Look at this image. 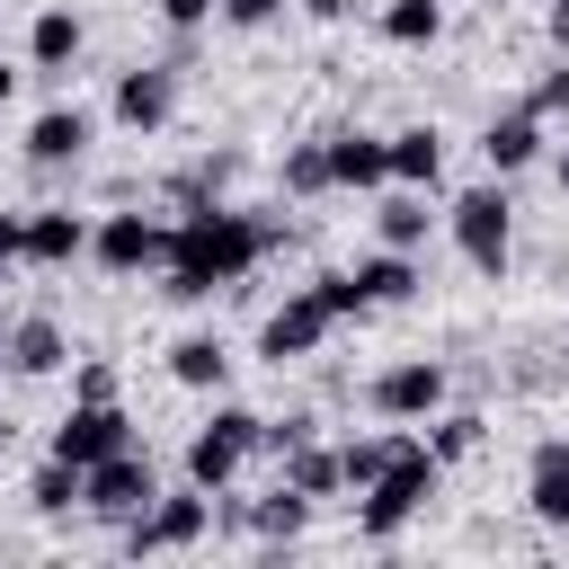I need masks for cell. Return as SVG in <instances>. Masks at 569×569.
<instances>
[{
    "instance_id": "37",
    "label": "cell",
    "mask_w": 569,
    "mask_h": 569,
    "mask_svg": "<svg viewBox=\"0 0 569 569\" xmlns=\"http://www.w3.org/2000/svg\"><path fill=\"white\" fill-rule=\"evenodd\" d=\"M542 27H551V36L569 44V0H551V9H542Z\"/></svg>"
},
{
    "instance_id": "34",
    "label": "cell",
    "mask_w": 569,
    "mask_h": 569,
    "mask_svg": "<svg viewBox=\"0 0 569 569\" xmlns=\"http://www.w3.org/2000/svg\"><path fill=\"white\" fill-rule=\"evenodd\" d=\"M276 9H284V0H222V9H213V18H222V27H267V18H276Z\"/></svg>"
},
{
    "instance_id": "23",
    "label": "cell",
    "mask_w": 569,
    "mask_h": 569,
    "mask_svg": "<svg viewBox=\"0 0 569 569\" xmlns=\"http://www.w3.org/2000/svg\"><path fill=\"white\" fill-rule=\"evenodd\" d=\"M400 445H409L400 427H391V436H347V445H338V480H347V489H373V480H382V462H391Z\"/></svg>"
},
{
    "instance_id": "25",
    "label": "cell",
    "mask_w": 569,
    "mask_h": 569,
    "mask_svg": "<svg viewBox=\"0 0 569 569\" xmlns=\"http://www.w3.org/2000/svg\"><path fill=\"white\" fill-rule=\"evenodd\" d=\"M445 36V0H391L382 9V44H436Z\"/></svg>"
},
{
    "instance_id": "9",
    "label": "cell",
    "mask_w": 569,
    "mask_h": 569,
    "mask_svg": "<svg viewBox=\"0 0 569 569\" xmlns=\"http://www.w3.org/2000/svg\"><path fill=\"white\" fill-rule=\"evenodd\" d=\"M124 445H133V418L116 400H71V418L53 427V462H71V471H89V462H107Z\"/></svg>"
},
{
    "instance_id": "13",
    "label": "cell",
    "mask_w": 569,
    "mask_h": 569,
    "mask_svg": "<svg viewBox=\"0 0 569 569\" xmlns=\"http://www.w3.org/2000/svg\"><path fill=\"white\" fill-rule=\"evenodd\" d=\"M0 365H9V373H27V382L62 373V365H71V338H62V320H53V311H27V320L0 338Z\"/></svg>"
},
{
    "instance_id": "2",
    "label": "cell",
    "mask_w": 569,
    "mask_h": 569,
    "mask_svg": "<svg viewBox=\"0 0 569 569\" xmlns=\"http://www.w3.org/2000/svg\"><path fill=\"white\" fill-rule=\"evenodd\" d=\"M436 480H445V462L409 436V445L382 462V480H373V489H356V533H365V542H391L400 525H418V516H427Z\"/></svg>"
},
{
    "instance_id": "33",
    "label": "cell",
    "mask_w": 569,
    "mask_h": 569,
    "mask_svg": "<svg viewBox=\"0 0 569 569\" xmlns=\"http://www.w3.org/2000/svg\"><path fill=\"white\" fill-rule=\"evenodd\" d=\"M151 9H160V18L178 27V36H196V27H204V18L222 9V0H151Z\"/></svg>"
},
{
    "instance_id": "32",
    "label": "cell",
    "mask_w": 569,
    "mask_h": 569,
    "mask_svg": "<svg viewBox=\"0 0 569 569\" xmlns=\"http://www.w3.org/2000/svg\"><path fill=\"white\" fill-rule=\"evenodd\" d=\"M71 400H116V365H98V356H89V365L71 373Z\"/></svg>"
},
{
    "instance_id": "27",
    "label": "cell",
    "mask_w": 569,
    "mask_h": 569,
    "mask_svg": "<svg viewBox=\"0 0 569 569\" xmlns=\"http://www.w3.org/2000/svg\"><path fill=\"white\" fill-rule=\"evenodd\" d=\"M27 507H36V516H62V507H80V471L44 453V471L27 480Z\"/></svg>"
},
{
    "instance_id": "28",
    "label": "cell",
    "mask_w": 569,
    "mask_h": 569,
    "mask_svg": "<svg viewBox=\"0 0 569 569\" xmlns=\"http://www.w3.org/2000/svg\"><path fill=\"white\" fill-rule=\"evenodd\" d=\"M284 196H329V142H293L284 151Z\"/></svg>"
},
{
    "instance_id": "29",
    "label": "cell",
    "mask_w": 569,
    "mask_h": 569,
    "mask_svg": "<svg viewBox=\"0 0 569 569\" xmlns=\"http://www.w3.org/2000/svg\"><path fill=\"white\" fill-rule=\"evenodd\" d=\"M302 525H311V498L293 480H276V498L258 507V533H302Z\"/></svg>"
},
{
    "instance_id": "19",
    "label": "cell",
    "mask_w": 569,
    "mask_h": 569,
    "mask_svg": "<svg viewBox=\"0 0 569 569\" xmlns=\"http://www.w3.org/2000/svg\"><path fill=\"white\" fill-rule=\"evenodd\" d=\"M80 44H89V27H80V9H36V27H27V62L36 71H71L80 62Z\"/></svg>"
},
{
    "instance_id": "20",
    "label": "cell",
    "mask_w": 569,
    "mask_h": 569,
    "mask_svg": "<svg viewBox=\"0 0 569 569\" xmlns=\"http://www.w3.org/2000/svg\"><path fill=\"white\" fill-rule=\"evenodd\" d=\"M347 276H356L365 311H382V302H409V293H418V267H409V249H373V258H356Z\"/></svg>"
},
{
    "instance_id": "7",
    "label": "cell",
    "mask_w": 569,
    "mask_h": 569,
    "mask_svg": "<svg viewBox=\"0 0 569 569\" xmlns=\"http://www.w3.org/2000/svg\"><path fill=\"white\" fill-rule=\"evenodd\" d=\"M445 391H453V373H445L436 356H409V365L373 373V418H391V427H427V418L445 409Z\"/></svg>"
},
{
    "instance_id": "4",
    "label": "cell",
    "mask_w": 569,
    "mask_h": 569,
    "mask_svg": "<svg viewBox=\"0 0 569 569\" xmlns=\"http://www.w3.org/2000/svg\"><path fill=\"white\" fill-rule=\"evenodd\" d=\"M258 445H267V418H258V409H213V418H204V427L187 436V480L222 498V489L240 480V462H249Z\"/></svg>"
},
{
    "instance_id": "31",
    "label": "cell",
    "mask_w": 569,
    "mask_h": 569,
    "mask_svg": "<svg viewBox=\"0 0 569 569\" xmlns=\"http://www.w3.org/2000/svg\"><path fill=\"white\" fill-rule=\"evenodd\" d=\"M525 107H533V116H569V62H560V71H542Z\"/></svg>"
},
{
    "instance_id": "30",
    "label": "cell",
    "mask_w": 569,
    "mask_h": 569,
    "mask_svg": "<svg viewBox=\"0 0 569 569\" xmlns=\"http://www.w3.org/2000/svg\"><path fill=\"white\" fill-rule=\"evenodd\" d=\"M311 302H320L329 320H365V293H356V276H311Z\"/></svg>"
},
{
    "instance_id": "5",
    "label": "cell",
    "mask_w": 569,
    "mask_h": 569,
    "mask_svg": "<svg viewBox=\"0 0 569 569\" xmlns=\"http://www.w3.org/2000/svg\"><path fill=\"white\" fill-rule=\"evenodd\" d=\"M151 498H160V471H151V453H142V445H124V453H107V462H89V471H80V507H89V516H107V525H133Z\"/></svg>"
},
{
    "instance_id": "12",
    "label": "cell",
    "mask_w": 569,
    "mask_h": 569,
    "mask_svg": "<svg viewBox=\"0 0 569 569\" xmlns=\"http://www.w3.org/2000/svg\"><path fill=\"white\" fill-rule=\"evenodd\" d=\"M80 249H89V213H71V204H36L27 231H18V258L27 267H71Z\"/></svg>"
},
{
    "instance_id": "26",
    "label": "cell",
    "mask_w": 569,
    "mask_h": 569,
    "mask_svg": "<svg viewBox=\"0 0 569 569\" xmlns=\"http://www.w3.org/2000/svg\"><path fill=\"white\" fill-rule=\"evenodd\" d=\"M284 480H293L302 498H329V489H347V480H338V453H320V445H302V436L284 445Z\"/></svg>"
},
{
    "instance_id": "6",
    "label": "cell",
    "mask_w": 569,
    "mask_h": 569,
    "mask_svg": "<svg viewBox=\"0 0 569 569\" xmlns=\"http://www.w3.org/2000/svg\"><path fill=\"white\" fill-rule=\"evenodd\" d=\"M204 525H213V489H178V498H151L133 525H124V551H196L204 542Z\"/></svg>"
},
{
    "instance_id": "11",
    "label": "cell",
    "mask_w": 569,
    "mask_h": 569,
    "mask_svg": "<svg viewBox=\"0 0 569 569\" xmlns=\"http://www.w3.org/2000/svg\"><path fill=\"white\" fill-rule=\"evenodd\" d=\"M178 116V71L169 62H133L124 80H116V124L124 133H160Z\"/></svg>"
},
{
    "instance_id": "18",
    "label": "cell",
    "mask_w": 569,
    "mask_h": 569,
    "mask_svg": "<svg viewBox=\"0 0 569 569\" xmlns=\"http://www.w3.org/2000/svg\"><path fill=\"white\" fill-rule=\"evenodd\" d=\"M525 507L542 525H569V436H542L533 462H525Z\"/></svg>"
},
{
    "instance_id": "10",
    "label": "cell",
    "mask_w": 569,
    "mask_h": 569,
    "mask_svg": "<svg viewBox=\"0 0 569 569\" xmlns=\"http://www.w3.org/2000/svg\"><path fill=\"white\" fill-rule=\"evenodd\" d=\"M329 329H338V320H329V311L311 302V284H302V293H284V302L258 320V356H267V365H302Z\"/></svg>"
},
{
    "instance_id": "16",
    "label": "cell",
    "mask_w": 569,
    "mask_h": 569,
    "mask_svg": "<svg viewBox=\"0 0 569 569\" xmlns=\"http://www.w3.org/2000/svg\"><path fill=\"white\" fill-rule=\"evenodd\" d=\"M382 142H391V187H418V196L445 187V133H436V124H400V133H382Z\"/></svg>"
},
{
    "instance_id": "35",
    "label": "cell",
    "mask_w": 569,
    "mask_h": 569,
    "mask_svg": "<svg viewBox=\"0 0 569 569\" xmlns=\"http://www.w3.org/2000/svg\"><path fill=\"white\" fill-rule=\"evenodd\" d=\"M18 231H27V213H0V276L18 267Z\"/></svg>"
},
{
    "instance_id": "8",
    "label": "cell",
    "mask_w": 569,
    "mask_h": 569,
    "mask_svg": "<svg viewBox=\"0 0 569 569\" xmlns=\"http://www.w3.org/2000/svg\"><path fill=\"white\" fill-rule=\"evenodd\" d=\"M89 258H98L107 276L169 267V222H151V213H107V222H89Z\"/></svg>"
},
{
    "instance_id": "22",
    "label": "cell",
    "mask_w": 569,
    "mask_h": 569,
    "mask_svg": "<svg viewBox=\"0 0 569 569\" xmlns=\"http://www.w3.org/2000/svg\"><path fill=\"white\" fill-rule=\"evenodd\" d=\"M418 445H427V453H436V462L453 471V462H471V453H480V418H471V409H436Z\"/></svg>"
},
{
    "instance_id": "36",
    "label": "cell",
    "mask_w": 569,
    "mask_h": 569,
    "mask_svg": "<svg viewBox=\"0 0 569 569\" xmlns=\"http://www.w3.org/2000/svg\"><path fill=\"white\" fill-rule=\"evenodd\" d=\"M293 9H302V18H347L356 0H293Z\"/></svg>"
},
{
    "instance_id": "39",
    "label": "cell",
    "mask_w": 569,
    "mask_h": 569,
    "mask_svg": "<svg viewBox=\"0 0 569 569\" xmlns=\"http://www.w3.org/2000/svg\"><path fill=\"white\" fill-rule=\"evenodd\" d=\"M551 178H560V196H569V151H560V160H551Z\"/></svg>"
},
{
    "instance_id": "21",
    "label": "cell",
    "mask_w": 569,
    "mask_h": 569,
    "mask_svg": "<svg viewBox=\"0 0 569 569\" xmlns=\"http://www.w3.org/2000/svg\"><path fill=\"white\" fill-rule=\"evenodd\" d=\"M222 373H231V347H222V338L196 329V338L169 347V382H178V391H222Z\"/></svg>"
},
{
    "instance_id": "14",
    "label": "cell",
    "mask_w": 569,
    "mask_h": 569,
    "mask_svg": "<svg viewBox=\"0 0 569 569\" xmlns=\"http://www.w3.org/2000/svg\"><path fill=\"white\" fill-rule=\"evenodd\" d=\"M89 133H98L89 107H44V116L27 124V160H36V169H71V160L89 151Z\"/></svg>"
},
{
    "instance_id": "3",
    "label": "cell",
    "mask_w": 569,
    "mask_h": 569,
    "mask_svg": "<svg viewBox=\"0 0 569 569\" xmlns=\"http://www.w3.org/2000/svg\"><path fill=\"white\" fill-rule=\"evenodd\" d=\"M445 231H453V249H462L480 276H507V258H516V204H507L498 178H489V187H462V196L445 204Z\"/></svg>"
},
{
    "instance_id": "17",
    "label": "cell",
    "mask_w": 569,
    "mask_h": 569,
    "mask_svg": "<svg viewBox=\"0 0 569 569\" xmlns=\"http://www.w3.org/2000/svg\"><path fill=\"white\" fill-rule=\"evenodd\" d=\"M329 142V187H391V142L382 133H320Z\"/></svg>"
},
{
    "instance_id": "1",
    "label": "cell",
    "mask_w": 569,
    "mask_h": 569,
    "mask_svg": "<svg viewBox=\"0 0 569 569\" xmlns=\"http://www.w3.org/2000/svg\"><path fill=\"white\" fill-rule=\"evenodd\" d=\"M276 249V231L258 222V213H240V204H187L178 222H169V302H204V293H222V284H240L258 258Z\"/></svg>"
},
{
    "instance_id": "38",
    "label": "cell",
    "mask_w": 569,
    "mask_h": 569,
    "mask_svg": "<svg viewBox=\"0 0 569 569\" xmlns=\"http://www.w3.org/2000/svg\"><path fill=\"white\" fill-rule=\"evenodd\" d=\"M9 98H18V71H9V62H0V107H9Z\"/></svg>"
},
{
    "instance_id": "24",
    "label": "cell",
    "mask_w": 569,
    "mask_h": 569,
    "mask_svg": "<svg viewBox=\"0 0 569 569\" xmlns=\"http://www.w3.org/2000/svg\"><path fill=\"white\" fill-rule=\"evenodd\" d=\"M427 222H436V213H427V196H418V187H409V196H382V213H373L382 249H418V240H427Z\"/></svg>"
},
{
    "instance_id": "15",
    "label": "cell",
    "mask_w": 569,
    "mask_h": 569,
    "mask_svg": "<svg viewBox=\"0 0 569 569\" xmlns=\"http://www.w3.org/2000/svg\"><path fill=\"white\" fill-rule=\"evenodd\" d=\"M480 160H489L498 178L533 169V160H542V116H533V107H507V116H489V124H480Z\"/></svg>"
}]
</instances>
